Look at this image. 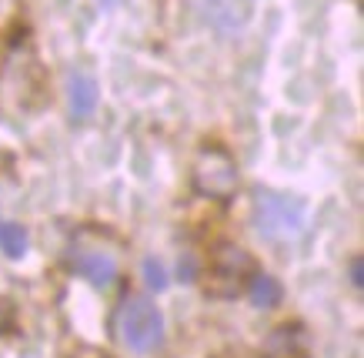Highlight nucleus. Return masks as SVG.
<instances>
[{"mask_svg": "<svg viewBox=\"0 0 364 358\" xmlns=\"http://www.w3.org/2000/svg\"><path fill=\"white\" fill-rule=\"evenodd\" d=\"M181 281H194V258H181Z\"/></svg>", "mask_w": 364, "mask_h": 358, "instance_id": "nucleus-13", "label": "nucleus"}, {"mask_svg": "<svg viewBox=\"0 0 364 358\" xmlns=\"http://www.w3.org/2000/svg\"><path fill=\"white\" fill-rule=\"evenodd\" d=\"M191 178H194V191H198V194H204V198H218V201L234 198V191H237V184H241L237 161L218 144L200 147Z\"/></svg>", "mask_w": 364, "mask_h": 358, "instance_id": "nucleus-3", "label": "nucleus"}, {"mask_svg": "<svg viewBox=\"0 0 364 358\" xmlns=\"http://www.w3.org/2000/svg\"><path fill=\"white\" fill-rule=\"evenodd\" d=\"M67 265L77 271L80 278H87L94 288H111L117 281V261L111 251H97V248H70L67 251Z\"/></svg>", "mask_w": 364, "mask_h": 358, "instance_id": "nucleus-5", "label": "nucleus"}, {"mask_svg": "<svg viewBox=\"0 0 364 358\" xmlns=\"http://www.w3.org/2000/svg\"><path fill=\"white\" fill-rule=\"evenodd\" d=\"M117 338L137 355H151L164 342V315L147 295H127L117 308Z\"/></svg>", "mask_w": 364, "mask_h": 358, "instance_id": "nucleus-1", "label": "nucleus"}, {"mask_svg": "<svg viewBox=\"0 0 364 358\" xmlns=\"http://www.w3.org/2000/svg\"><path fill=\"white\" fill-rule=\"evenodd\" d=\"M264 352L271 358H308V335L301 325H281L264 342Z\"/></svg>", "mask_w": 364, "mask_h": 358, "instance_id": "nucleus-7", "label": "nucleus"}, {"mask_svg": "<svg viewBox=\"0 0 364 358\" xmlns=\"http://www.w3.org/2000/svg\"><path fill=\"white\" fill-rule=\"evenodd\" d=\"M254 211H257V228L261 235L267 238H291L304 231V204L291 201L284 194H271V191H261L257 201H254Z\"/></svg>", "mask_w": 364, "mask_h": 358, "instance_id": "nucleus-4", "label": "nucleus"}, {"mask_svg": "<svg viewBox=\"0 0 364 358\" xmlns=\"http://www.w3.org/2000/svg\"><path fill=\"white\" fill-rule=\"evenodd\" d=\"M144 281L151 291H164L167 288V271L157 258H144Z\"/></svg>", "mask_w": 364, "mask_h": 358, "instance_id": "nucleus-10", "label": "nucleus"}, {"mask_svg": "<svg viewBox=\"0 0 364 358\" xmlns=\"http://www.w3.org/2000/svg\"><path fill=\"white\" fill-rule=\"evenodd\" d=\"M351 285H354L358 291L364 288V261H361V255L351 258Z\"/></svg>", "mask_w": 364, "mask_h": 358, "instance_id": "nucleus-12", "label": "nucleus"}, {"mask_svg": "<svg viewBox=\"0 0 364 358\" xmlns=\"http://www.w3.org/2000/svg\"><path fill=\"white\" fill-rule=\"evenodd\" d=\"M254 275V258L241 245L224 241L210 251V265L204 271V295L208 298H237Z\"/></svg>", "mask_w": 364, "mask_h": 358, "instance_id": "nucleus-2", "label": "nucleus"}, {"mask_svg": "<svg viewBox=\"0 0 364 358\" xmlns=\"http://www.w3.org/2000/svg\"><path fill=\"white\" fill-rule=\"evenodd\" d=\"M247 298H251L254 308H277L281 305V281L274 275H267V271H254L251 278H247Z\"/></svg>", "mask_w": 364, "mask_h": 358, "instance_id": "nucleus-8", "label": "nucleus"}, {"mask_svg": "<svg viewBox=\"0 0 364 358\" xmlns=\"http://www.w3.org/2000/svg\"><path fill=\"white\" fill-rule=\"evenodd\" d=\"M0 248H4V255L7 258H23L27 255V231H23V224H0Z\"/></svg>", "mask_w": 364, "mask_h": 358, "instance_id": "nucleus-9", "label": "nucleus"}, {"mask_svg": "<svg viewBox=\"0 0 364 358\" xmlns=\"http://www.w3.org/2000/svg\"><path fill=\"white\" fill-rule=\"evenodd\" d=\"M87 358H107V355H87Z\"/></svg>", "mask_w": 364, "mask_h": 358, "instance_id": "nucleus-15", "label": "nucleus"}, {"mask_svg": "<svg viewBox=\"0 0 364 358\" xmlns=\"http://www.w3.org/2000/svg\"><path fill=\"white\" fill-rule=\"evenodd\" d=\"M100 4H104V7H114V4H117V0H100Z\"/></svg>", "mask_w": 364, "mask_h": 358, "instance_id": "nucleus-14", "label": "nucleus"}, {"mask_svg": "<svg viewBox=\"0 0 364 358\" xmlns=\"http://www.w3.org/2000/svg\"><path fill=\"white\" fill-rule=\"evenodd\" d=\"M97 101H100V88L90 74H70L67 78V107H70V114L77 121H84V117L97 111Z\"/></svg>", "mask_w": 364, "mask_h": 358, "instance_id": "nucleus-6", "label": "nucleus"}, {"mask_svg": "<svg viewBox=\"0 0 364 358\" xmlns=\"http://www.w3.org/2000/svg\"><path fill=\"white\" fill-rule=\"evenodd\" d=\"M14 318H17V315H14V305L0 298V335H7L14 328Z\"/></svg>", "mask_w": 364, "mask_h": 358, "instance_id": "nucleus-11", "label": "nucleus"}]
</instances>
